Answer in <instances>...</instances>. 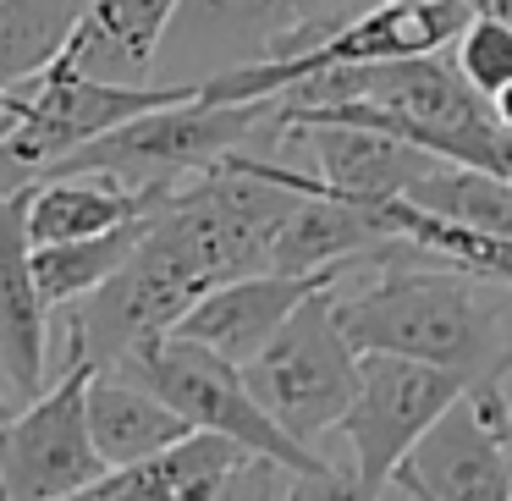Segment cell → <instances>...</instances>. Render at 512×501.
Returning <instances> with one entry per match:
<instances>
[{"instance_id":"1","label":"cell","mask_w":512,"mask_h":501,"mask_svg":"<svg viewBox=\"0 0 512 501\" xmlns=\"http://www.w3.org/2000/svg\"><path fill=\"white\" fill-rule=\"evenodd\" d=\"M369 281H336V314L358 353H408L452 369L463 386L512 375V287L457 270L424 248L380 243L364 259Z\"/></svg>"},{"instance_id":"2","label":"cell","mask_w":512,"mask_h":501,"mask_svg":"<svg viewBox=\"0 0 512 501\" xmlns=\"http://www.w3.org/2000/svg\"><path fill=\"white\" fill-rule=\"evenodd\" d=\"M188 94H199L193 78L188 83H116L56 56L34 78L12 83L6 100H0V193L28 188L34 177L61 166L89 138L111 133V127L133 122V116L155 111V105L188 100Z\"/></svg>"},{"instance_id":"3","label":"cell","mask_w":512,"mask_h":501,"mask_svg":"<svg viewBox=\"0 0 512 501\" xmlns=\"http://www.w3.org/2000/svg\"><path fill=\"white\" fill-rule=\"evenodd\" d=\"M111 369H122V375L155 386L177 413H188L193 430L232 435L237 446H248V452L281 457V463H292V468H303V474L325 479L336 496H358V490H353V474L331 468V457H320L314 446H303L298 435L281 430L276 413H270L265 402L254 397L243 364H232V358L215 353V347L193 342V336L166 331V336L144 342L138 353H127L122 364H111Z\"/></svg>"},{"instance_id":"4","label":"cell","mask_w":512,"mask_h":501,"mask_svg":"<svg viewBox=\"0 0 512 501\" xmlns=\"http://www.w3.org/2000/svg\"><path fill=\"white\" fill-rule=\"evenodd\" d=\"M353 276V270H347ZM358 347L342 331L336 314V281L292 309V320L259 347L243 364L254 397L276 413V424L287 435H298L303 446H314L320 435L342 430L347 408L358 397Z\"/></svg>"},{"instance_id":"5","label":"cell","mask_w":512,"mask_h":501,"mask_svg":"<svg viewBox=\"0 0 512 501\" xmlns=\"http://www.w3.org/2000/svg\"><path fill=\"white\" fill-rule=\"evenodd\" d=\"M89 380L94 364L67 342V364L39 397H28L0 424V479L12 501H61L89 496L105 474V457L89 430Z\"/></svg>"},{"instance_id":"6","label":"cell","mask_w":512,"mask_h":501,"mask_svg":"<svg viewBox=\"0 0 512 501\" xmlns=\"http://www.w3.org/2000/svg\"><path fill=\"white\" fill-rule=\"evenodd\" d=\"M369 6L375 0H182L166 28L160 61L215 78L243 61L298 56L347 28L353 17H364Z\"/></svg>"},{"instance_id":"7","label":"cell","mask_w":512,"mask_h":501,"mask_svg":"<svg viewBox=\"0 0 512 501\" xmlns=\"http://www.w3.org/2000/svg\"><path fill=\"white\" fill-rule=\"evenodd\" d=\"M391 490L424 501H512V402L501 380H474L413 441Z\"/></svg>"},{"instance_id":"8","label":"cell","mask_w":512,"mask_h":501,"mask_svg":"<svg viewBox=\"0 0 512 501\" xmlns=\"http://www.w3.org/2000/svg\"><path fill=\"white\" fill-rule=\"evenodd\" d=\"M463 391L452 369H435L408 353H364L358 358V397L342 419L347 452H353V490L386 496L391 474L413 452L424 430L441 419V408Z\"/></svg>"},{"instance_id":"9","label":"cell","mask_w":512,"mask_h":501,"mask_svg":"<svg viewBox=\"0 0 512 501\" xmlns=\"http://www.w3.org/2000/svg\"><path fill=\"white\" fill-rule=\"evenodd\" d=\"M364 265V259H358ZM358 265H331V270H248V276H232L221 287H210L188 314L177 320V336H193V342L226 353L232 364H248L281 325L292 320L309 292L342 281L347 270Z\"/></svg>"},{"instance_id":"10","label":"cell","mask_w":512,"mask_h":501,"mask_svg":"<svg viewBox=\"0 0 512 501\" xmlns=\"http://www.w3.org/2000/svg\"><path fill=\"white\" fill-rule=\"evenodd\" d=\"M28 188L0 193V380L23 402L50 386V298L34 270Z\"/></svg>"},{"instance_id":"11","label":"cell","mask_w":512,"mask_h":501,"mask_svg":"<svg viewBox=\"0 0 512 501\" xmlns=\"http://www.w3.org/2000/svg\"><path fill=\"white\" fill-rule=\"evenodd\" d=\"M171 188H133L111 171H45L28 188V237L34 243H67V237H94L122 221L160 210Z\"/></svg>"},{"instance_id":"12","label":"cell","mask_w":512,"mask_h":501,"mask_svg":"<svg viewBox=\"0 0 512 501\" xmlns=\"http://www.w3.org/2000/svg\"><path fill=\"white\" fill-rule=\"evenodd\" d=\"M243 452L248 446H237L232 435L193 430L182 441H171L166 452L144 457V463L105 468L89 501H221Z\"/></svg>"},{"instance_id":"13","label":"cell","mask_w":512,"mask_h":501,"mask_svg":"<svg viewBox=\"0 0 512 501\" xmlns=\"http://www.w3.org/2000/svg\"><path fill=\"white\" fill-rule=\"evenodd\" d=\"M182 0H94L83 23L72 28L61 56L94 78L116 83H149L160 67V45Z\"/></svg>"},{"instance_id":"14","label":"cell","mask_w":512,"mask_h":501,"mask_svg":"<svg viewBox=\"0 0 512 501\" xmlns=\"http://www.w3.org/2000/svg\"><path fill=\"white\" fill-rule=\"evenodd\" d=\"M89 430H94V446H100L105 468H127V463H144V457L166 452L182 435H193V424L155 386L122 375V369H94Z\"/></svg>"},{"instance_id":"15","label":"cell","mask_w":512,"mask_h":501,"mask_svg":"<svg viewBox=\"0 0 512 501\" xmlns=\"http://www.w3.org/2000/svg\"><path fill=\"white\" fill-rule=\"evenodd\" d=\"M155 210L138 215V221H122L111 232H94V237H67V243H34V270H39V287H45L50 309H67V303L89 298L94 287L116 276V270L133 259V248L144 243Z\"/></svg>"},{"instance_id":"16","label":"cell","mask_w":512,"mask_h":501,"mask_svg":"<svg viewBox=\"0 0 512 501\" xmlns=\"http://www.w3.org/2000/svg\"><path fill=\"white\" fill-rule=\"evenodd\" d=\"M94 0H0V100L67 50Z\"/></svg>"},{"instance_id":"17","label":"cell","mask_w":512,"mask_h":501,"mask_svg":"<svg viewBox=\"0 0 512 501\" xmlns=\"http://www.w3.org/2000/svg\"><path fill=\"white\" fill-rule=\"evenodd\" d=\"M380 210H386L391 232H397L402 243L424 248V254L446 259V265H457V270H474V276H485V281L512 287V237L507 232H474V226H457V221H446V215H430V210H419V204H408V199H386Z\"/></svg>"},{"instance_id":"18","label":"cell","mask_w":512,"mask_h":501,"mask_svg":"<svg viewBox=\"0 0 512 501\" xmlns=\"http://www.w3.org/2000/svg\"><path fill=\"white\" fill-rule=\"evenodd\" d=\"M452 61H457V72L490 100L501 83H512V23L474 12L468 28L452 39Z\"/></svg>"},{"instance_id":"19","label":"cell","mask_w":512,"mask_h":501,"mask_svg":"<svg viewBox=\"0 0 512 501\" xmlns=\"http://www.w3.org/2000/svg\"><path fill=\"white\" fill-rule=\"evenodd\" d=\"M490 111H496V122L512 133V83H501V89L490 94Z\"/></svg>"},{"instance_id":"20","label":"cell","mask_w":512,"mask_h":501,"mask_svg":"<svg viewBox=\"0 0 512 501\" xmlns=\"http://www.w3.org/2000/svg\"><path fill=\"white\" fill-rule=\"evenodd\" d=\"M474 12H485V17H501V23H512V0H474Z\"/></svg>"},{"instance_id":"21","label":"cell","mask_w":512,"mask_h":501,"mask_svg":"<svg viewBox=\"0 0 512 501\" xmlns=\"http://www.w3.org/2000/svg\"><path fill=\"white\" fill-rule=\"evenodd\" d=\"M17 408H23V397H17V391H12V386H6V380H0V424L12 419V413H17Z\"/></svg>"},{"instance_id":"22","label":"cell","mask_w":512,"mask_h":501,"mask_svg":"<svg viewBox=\"0 0 512 501\" xmlns=\"http://www.w3.org/2000/svg\"><path fill=\"white\" fill-rule=\"evenodd\" d=\"M391 6H430V0H391Z\"/></svg>"}]
</instances>
